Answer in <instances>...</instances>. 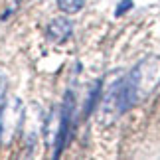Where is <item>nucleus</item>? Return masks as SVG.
Instances as JSON below:
<instances>
[{
    "instance_id": "7",
    "label": "nucleus",
    "mask_w": 160,
    "mask_h": 160,
    "mask_svg": "<svg viewBox=\"0 0 160 160\" xmlns=\"http://www.w3.org/2000/svg\"><path fill=\"white\" fill-rule=\"evenodd\" d=\"M2 117H4V113L0 111V137H2Z\"/></svg>"
},
{
    "instance_id": "4",
    "label": "nucleus",
    "mask_w": 160,
    "mask_h": 160,
    "mask_svg": "<svg viewBox=\"0 0 160 160\" xmlns=\"http://www.w3.org/2000/svg\"><path fill=\"white\" fill-rule=\"evenodd\" d=\"M85 0H58V6L61 12H65V14H75L83 8Z\"/></svg>"
},
{
    "instance_id": "2",
    "label": "nucleus",
    "mask_w": 160,
    "mask_h": 160,
    "mask_svg": "<svg viewBox=\"0 0 160 160\" xmlns=\"http://www.w3.org/2000/svg\"><path fill=\"white\" fill-rule=\"evenodd\" d=\"M71 34H73V24L67 18H53L50 22V26H48V38L55 42V44L69 40Z\"/></svg>"
},
{
    "instance_id": "1",
    "label": "nucleus",
    "mask_w": 160,
    "mask_h": 160,
    "mask_svg": "<svg viewBox=\"0 0 160 160\" xmlns=\"http://www.w3.org/2000/svg\"><path fill=\"white\" fill-rule=\"evenodd\" d=\"M73 93L67 91L65 97H63V105H61V115H59V128H58V137H55V152H53V158H58L61 154V150L65 148V144L69 142V137H71V131H73Z\"/></svg>"
},
{
    "instance_id": "3",
    "label": "nucleus",
    "mask_w": 160,
    "mask_h": 160,
    "mask_svg": "<svg viewBox=\"0 0 160 160\" xmlns=\"http://www.w3.org/2000/svg\"><path fill=\"white\" fill-rule=\"evenodd\" d=\"M99 95H101V79H97V81L93 83V87H91V91L87 93V101H85V109H83L85 117L91 115V111L95 109L97 101H99Z\"/></svg>"
},
{
    "instance_id": "6",
    "label": "nucleus",
    "mask_w": 160,
    "mask_h": 160,
    "mask_svg": "<svg viewBox=\"0 0 160 160\" xmlns=\"http://www.w3.org/2000/svg\"><path fill=\"white\" fill-rule=\"evenodd\" d=\"M4 93H6V77L2 75V73H0V101H2Z\"/></svg>"
},
{
    "instance_id": "5",
    "label": "nucleus",
    "mask_w": 160,
    "mask_h": 160,
    "mask_svg": "<svg viewBox=\"0 0 160 160\" xmlns=\"http://www.w3.org/2000/svg\"><path fill=\"white\" fill-rule=\"evenodd\" d=\"M128 8H132V0H122V2H119V4H117L115 16H122L125 12H128Z\"/></svg>"
}]
</instances>
